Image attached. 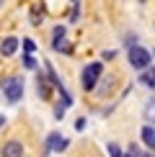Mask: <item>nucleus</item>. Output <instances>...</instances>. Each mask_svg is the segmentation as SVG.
Returning <instances> with one entry per match:
<instances>
[{"mask_svg":"<svg viewBox=\"0 0 155 157\" xmlns=\"http://www.w3.org/2000/svg\"><path fill=\"white\" fill-rule=\"evenodd\" d=\"M52 47L57 52H62V54H67V44H65V26H54V41H52Z\"/></svg>","mask_w":155,"mask_h":157,"instance_id":"423d86ee","label":"nucleus"},{"mask_svg":"<svg viewBox=\"0 0 155 157\" xmlns=\"http://www.w3.org/2000/svg\"><path fill=\"white\" fill-rule=\"evenodd\" d=\"M23 67L26 70H36V59L31 54H23Z\"/></svg>","mask_w":155,"mask_h":157,"instance_id":"9d476101","label":"nucleus"},{"mask_svg":"<svg viewBox=\"0 0 155 157\" xmlns=\"http://www.w3.org/2000/svg\"><path fill=\"white\" fill-rule=\"evenodd\" d=\"M127 157H132V155H129V152H127Z\"/></svg>","mask_w":155,"mask_h":157,"instance_id":"dca6fc26","label":"nucleus"},{"mask_svg":"<svg viewBox=\"0 0 155 157\" xmlns=\"http://www.w3.org/2000/svg\"><path fill=\"white\" fill-rule=\"evenodd\" d=\"M142 142H145V147H150V152H153V147H155V132H153V126H142Z\"/></svg>","mask_w":155,"mask_h":157,"instance_id":"6e6552de","label":"nucleus"},{"mask_svg":"<svg viewBox=\"0 0 155 157\" xmlns=\"http://www.w3.org/2000/svg\"><path fill=\"white\" fill-rule=\"evenodd\" d=\"M142 82H145L147 88L153 90V85H155V75H153V67H150V72H142Z\"/></svg>","mask_w":155,"mask_h":157,"instance_id":"1a4fd4ad","label":"nucleus"},{"mask_svg":"<svg viewBox=\"0 0 155 157\" xmlns=\"http://www.w3.org/2000/svg\"><path fill=\"white\" fill-rule=\"evenodd\" d=\"M75 129H78V132H83V129H85V119H78L75 121Z\"/></svg>","mask_w":155,"mask_h":157,"instance_id":"4468645a","label":"nucleus"},{"mask_svg":"<svg viewBox=\"0 0 155 157\" xmlns=\"http://www.w3.org/2000/svg\"><path fill=\"white\" fill-rule=\"evenodd\" d=\"M34 49H36V44L31 41V39H26L23 41V54H34Z\"/></svg>","mask_w":155,"mask_h":157,"instance_id":"f8f14e48","label":"nucleus"},{"mask_svg":"<svg viewBox=\"0 0 155 157\" xmlns=\"http://www.w3.org/2000/svg\"><path fill=\"white\" fill-rule=\"evenodd\" d=\"M103 72V64L101 62H90L85 70H83V77H80V85H83V90H93L96 88V82H98V77Z\"/></svg>","mask_w":155,"mask_h":157,"instance_id":"7ed1b4c3","label":"nucleus"},{"mask_svg":"<svg viewBox=\"0 0 155 157\" xmlns=\"http://www.w3.org/2000/svg\"><path fill=\"white\" fill-rule=\"evenodd\" d=\"M0 157H23V144L21 142H8L3 149H0Z\"/></svg>","mask_w":155,"mask_h":157,"instance_id":"39448f33","label":"nucleus"},{"mask_svg":"<svg viewBox=\"0 0 155 157\" xmlns=\"http://www.w3.org/2000/svg\"><path fill=\"white\" fill-rule=\"evenodd\" d=\"M127 57H129V64H132L134 70H147L153 64V54L147 52L145 47H129V52H127Z\"/></svg>","mask_w":155,"mask_h":157,"instance_id":"f257e3e1","label":"nucleus"},{"mask_svg":"<svg viewBox=\"0 0 155 157\" xmlns=\"http://www.w3.org/2000/svg\"><path fill=\"white\" fill-rule=\"evenodd\" d=\"M109 155H111V157H121V152H119V147H116L114 142H111V144H109Z\"/></svg>","mask_w":155,"mask_h":157,"instance_id":"ddd939ff","label":"nucleus"},{"mask_svg":"<svg viewBox=\"0 0 155 157\" xmlns=\"http://www.w3.org/2000/svg\"><path fill=\"white\" fill-rule=\"evenodd\" d=\"M3 124H5V119H3V116H0V126H3Z\"/></svg>","mask_w":155,"mask_h":157,"instance_id":"2eb2a0df","label":"nucleus"},{"mask_svg":"<svg viewBox=\"0 0 155 157\" xmlns=\"http://www.w3.org/2000/svg\"><path fill=\"white\" fill-rule=\"evenodd\" d=\"M3 93H5V101L8 103H18L23 95V80L21 77H5L3 80Z\"/></svg>","mask_w":155,"mask_h":157,"instance_id":"f03ea898","label":"nucleus"},{"mask_svg":"<svg viewBox=\"0 0 155 157\" xmlns=\"http://www.w3.org/2000/svg\"><path fill=\"white\" fill-rule=\"evenodd\" d=\"M16 49H18V39H13V36L3 39V44H0V54H3V57H13Z\"/></svg>","mask_w":155,"mask_h":157,"instance_id":"0eeeda50","label":"nucleus"},{"mask_svg":"<svg viewBox=\"0 0 155 157\" xmlns=\"http://www.w3.org/2000/svg\"><path fill=\"white\" fill-rule=\"evenodd\" d=\"M31 23H34V26L42 23V10H39V8H31Z\"/></svg>","mask_w":155,"mask_h":157,"instance_id":"9b49d317","label":"nucleus"},{"mask_svg":"<svg viewBox=\"0 0 155 157\" xmlns=\"http://www.w3.org/2000/svg\"><path fill=\"white\" fill-rule=\"evenodd\" d=\"M67 147H70V142H65L62 136H60V132H52L47 136V155L49 152H65Z\"/></svg>","mask_w":155,"mask_h":157,"instance_id":"20e7f679","label":"nucleus"}]
</instances>
